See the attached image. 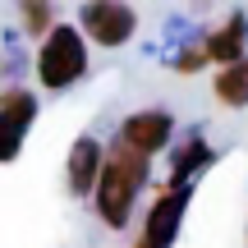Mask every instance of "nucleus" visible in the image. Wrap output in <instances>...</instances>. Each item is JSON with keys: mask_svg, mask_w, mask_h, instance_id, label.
Instances as JSON below:
<instances>
[{"mask_svg": "<svg viewBox=\"0 0 248 248\" xmlns=\"http://www.w3.org/2000/svg\"><path fill=\"white\" fill-rule=\"evenodd\" d=\"M147 175V156L133 147H115V156L106 161L101 170V184H97V207L106 216V225H124L129 221V207L138 198V184Z\"/></svg>", "mask_w": 248, "mask_h": 248, "instance_id": "1", "label": "nucleus"}, {"mask_svg": "<svg viewBox=\"0 0 248 248\" xmlns=\"http://www.w3.org/2000/svg\"><path fill=\"white\" fill-rule=\"evenodd\" d=\"M83 37L74 32V28H55V32H46V46L42 55H37V74H42L46 88H69L74 78L83 74Z\"/></svg>", "mask_w": 248, "mask_h": 248, "instance_id": "2", "label": "nucleus"}, {"mask_svg": "<svg viewBox=\"0 0 248 248\" xmlns=\"http://www.w3.org/2000/svg\"><path fill=\"white\" fill-rule=\"evenodd\" d=\"M83 23H88V32L97 37L101 46H120V42H129V32H133V14L124 5H110V0L88 5L83 9Z\"/></svg>", "mask_w": 248, "mask_h": 248, "instance_id": "3", "label": "nucleus"}, {"mask_svg": "<svg viewBox=\"0 0 248 248\" xmlns=\"http://www.w3.org/2000/svg\"><path fill=\"white\" fill-rule=\"evenodd\" d=\"M28 120H32V97L28 92H5L0 97V161H9L18 152Z\"/></svg>", "mask_w": 248, "mask_h": 248, "instance_id": "4", "label": "nucleus"}, {"mask_svg": "<svg viewBox=\"0 0 248 248\" xmlns=\"http://www.w3.org/2000/svg\"><path fill=\"white\" fill-rule=\"evenodd\" d=\"M166 138H170V115L166 110H147V115L124 120V147L142 152V156H152L156 147H166Z\"/></svg>", "mask_w": 248, "mask_h": 248, "instance_id": "5", "label": "nucleus"}, {"mask_svg": "<svg viewBox=\"0 0 248 248\" xmlns=\"http://www.w3.org/2000/svg\"><path fill=\"white\" fill-rule=\"evenodd\" d=\"M184 198H188V188H170L166 198H161L156 207H152V216H147V239L152 248H166L170 239H175V225H179V212H184Z\"/></svg>", "mask_w": 248, "mask_h": 248, "instance_id": "6", "label": "nucleus"}, {"mask_svg": "<svg viewBox=\"0 0 248 248\" xmlns=\"http://www.w3.org/2000/svg\"><path fill=\"white\" fill-rule=\"evenodd\" d=\"M97 170H101V147L92 138H78L74 156H69V188L74 193H92V184H101Z\"/></svg>", "mask_w": 248, "mask_h": 248, "instance_id": "7", "label": "nucleus"}, {"mask_svg": "<svg viewBox=\"0 0 248 248\" xmlns=\"http://www.w3.org/2000/svg\"><path fill=\"white\" fill-rule=\"evenodd\" d=\"M244 32H248L244 14H234L230 23L221 28V32H212V42H207V60H221L225 69H230V64H239V51H244Z\"/></svg>", "mask_w": 248, "mask_h": 248, "instance_id": "8", "label": "nucleus"}, {"mask_svg": "<svg viewBox=\"0 0 248 248\" xmlns=\"http://www.w3.org/2000/svg\"><path fill=\"white\" fill-rule=\"evenodd\" d=\"M216 97H221L225 106H244L248 101V60L230 64L225 74H216Z\"/></svg>", "mask_w": 248, "mask_h": 248, "instance_id": "9", "label": "nucleus"}, {"mask_svg": "<svg viewBox=\"0 0 248 248\" xmlns=\"http://www.w3.org/2000/svg\"><path fill=\"white\" fill-rule=\"evenodd\" d=\"M207 60V46H193V51H184L179 55V74H188V69H198V64Z\"/></svg>", "mask_w": 248, "mask_h": 248, "instance_id": "10", "label": "nucleus"}, {"mask_svg": "<svg viewBox=\"0 0 248 248\" xmlns=\"http://www.w3.org/2000/svg\"><path fill=\"white\" fill-rule=\"evenodd\" d=\"M28 28H46V9L42 5H28Z\"/></svg>", "mask_w": 248, "mask_h": 248, "instance_id": "11", "label": "nucleus"}, {"mask_svg": "<svg viewBox=\"0 0 248 248\" xmlns=\"http://www.w3.org/2000/svg\"><path fill=\"white\" fill-rule=\"evenodd\" d=\"M133 248H152V244H147V239H138V244H133Z\"/></svg>", "mask_w": 248, "mask_h": 248, "instance_id": "12", "label": "nucleus"}]
</instances>
